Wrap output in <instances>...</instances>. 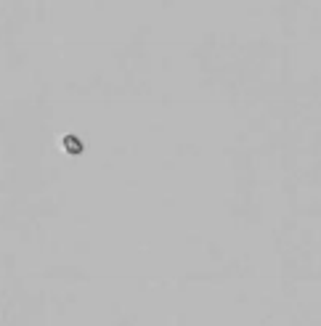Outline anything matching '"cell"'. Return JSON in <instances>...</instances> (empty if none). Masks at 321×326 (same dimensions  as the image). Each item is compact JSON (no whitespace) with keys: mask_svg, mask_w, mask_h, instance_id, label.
I'll use <instances>...</instances> for the list:
<instances>
[{"mask_svg":"<svg viewBox=\"0 0 321 326\" xmlns=\"http://www.w3.org/2000/svg\"><path fill=\"white\" fill-rule=\"evenodd\" d=\"M64 146H67V151H72V154H77V151H82V143L75 138V135H67L64 138Z\"/></svg>","mask_w":321,"mask_h":326,"instance_id":"obj_1","label":"cell"}]
</instances>
